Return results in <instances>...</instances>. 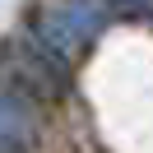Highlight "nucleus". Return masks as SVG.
<instances>
[{
	"label": "nucleus",
	"instance_id": "obj_1",
	"mask_svg": "<svg viewBox=\"0 0 153 153\" xmlns=\"http://www.w3.org/2000/svg\"><path fill=\"white\" fill-rule=\"evenodd\" d=\"M37 33H42V42H47V51L74 56L79 47H88V42L102 33V10L88 5V0H65V5H56V10L42 14Z\"/></svg>",
	"mask_w": 153,
	"mask_h": 153
},
{
	"label": "nucleus",
	"instance_id": "obj_2",
	"mask_svg": "<svg viewBox=\"0 0 153 153\" xmlns=\"http://www.w3.org/2000/svg\"><path fill=\"white\" fill-rule=\"evenodd\" d=\"M23 134H28V125H23V107H19V102H0V139L10 144V149H19Z\"/></svg>",
	"mask_w": 153,
	"mask_h": 153
},
{
	"label": "nucleus",
	"instance_id": "obj_3",
	"mask_svg": "<svg viewBox=\"0 0 153 153\" xmlns=\"http://www.w3.org/2000/svg\"><path fill=\"white\" fill-rule=\"evenodd\" d=\"M102 5H116V10H130V14H144V10H153V0H102Z\"/></svg>",
	"mask_w": 153,
	"mask_h": 153
}]
</instances>
